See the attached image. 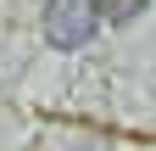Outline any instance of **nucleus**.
<instances>
[{
	"mask_svg": "<svg viewBox=\"0 0 156 151\" xmlns=\"http://www.w3.org/2000/svg\"><path fill=\"white\" fill-rule=\"evenodd\" d=\"M95 28H101V11H95L89 0H45V39H50L56 50L89 45Z\"/></svg>",
	"mask_w": 156,
	"mask_h": 151,
	"instance_id": "obj_1",
	"label": "nucleus"
},
{
	"mask_svg": "<svg viewBox=\"0 0 156 151\" xmlns=\"http://www.w3.org/2000/svg\"><path fill=\"white\" fill-rule=\"evenodd\" d=\"M95 11L106 17V23H134V17L145 11V0H89Z\"/></svg>",
	"mask_w": 156,
	"mask_h": 151,
	"instance_id": "obj_2",
	"label": "nucleus"
}]
</instances>
